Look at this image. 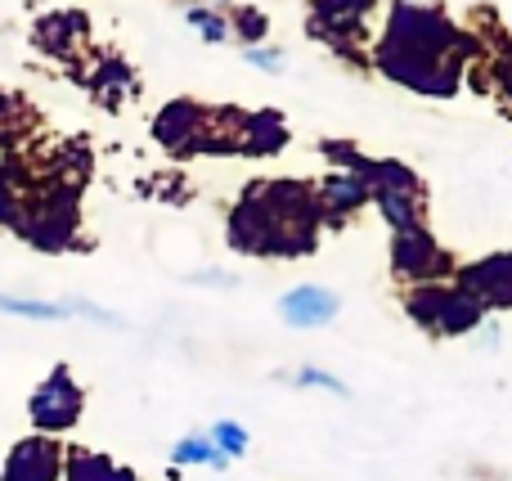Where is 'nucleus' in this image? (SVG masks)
I'll return each mask as SVG.
<instances>
[{"label":"nucleus","instance_id":"10","mask_svg":"<svg viewBox=\"0 0 512 481\" xmlns=\"http://www.w3.org/2000/svg\"><path fill=\"white\" fill-rule=\"evenodd\" d=\"M454 284L468 288L486 311H508L512 306V248L495 252L486 261H472V266H459L454 270Z\"/></svg>","mask_w":512,"mask_h":481},{"label":"nucleus","instance_id":"17","mask_svg":"<svg viewBox=\"0 0 512 481\" xmlns=\"http://www.w3.org/2000/svg\"><path fill=\"white\" fill-rule=\"evenodd\" d=\"M171 468H216V473H225L230 459L212 446L207 432H189V437H180L176 446H171Z\"/></svg>","mask_w":512,"mask_h":481},{"label":"nucleus","instance_id":"3","mask_svg":"<svg viewBox=\"0 0 512 481\" xmlns=\"http://www.w3.org/2000/svg\"><path fill=\"white\" fill-rule=\"evenodd\" d=\"M14 239H23L27 248L45 252V257L90 248V239L81 234V189L36 171L32 194H27L23 216H18V225H14Z\"/></svg>","mask_w":512,"mask_h":481},{"label":"nucleus","instance_id":"27","mask_svg":"<svg viewBox=\"0 0 512 481\" xmlns=\"http://www.w3.org/2000/svg\"><path fill=\"white\" fill-rule=\"evenodd\" d=\"M472 342H477V347H486V351H495V347H499V324L486 320L477 333H472Z\"/></svg>","mask_w":512,"mask_h":481},{"label":"nucleus","instance_id":"18","mask_svg":"<svg viewBox=\"0 0 512 481\" xmlns=\"http://www.w3.org/2000/svg\"><path fill=\"white\" fill-rule=\"evenodd\" d=\"M0 315H14V320H36V324H59L72 320V302H41V297H14L0 293Z\"/></svg>","mask_w":512,"mask_h":481},{"label":"nucleus","instance_id":"14","mask_svg":"<svg viewBox=\"0 0 512 481\" xmlns=\"http://www.w3.org/2000/svg\"><path fill=\"white\" fill-rule=\"evenodd\" d=\"M32 180H36V167L27 158H14V153L0 158V230L14 234L27 194H32Z\"/></svg>","mask_w":512,"mask_h":481},{"label":"nucleus","instance_id":"19","mask_svg":"<svg viewBox=\"0 0 512 481\" xmlns=\"http://www.w3.org/2000/svg\"><path fill=\"white\" fill-rule=\"evenodd\" d=\"M32 126H36V113L27 108V99L0 90V149H14V144H23Z\"/></svg>","mask_w":512,"mask_h":481},{"label":"nucleus","instance_id":"16","mask_svg":"<svg viewBox=\"0 0 512 481\" xmlns=\"http://www.w3.org/2000/svg\"><path fill=\"white\" fill-rule=\"evenodd\" d=\"M63 481H140V473L86 446L63 450Z\"/></svg>","mask_w":512,"mask_h":481},{"label":"nucleus","instance_id":"20","mask_svg":"<svg viewBox=\"0 0 512 481\" xmlns=\"http://www.w3.org/2000/svg\"><path fill=\"white\" fill-rule=\"evenodd\" d=\"M225 18H230V41H239L243 50H248V45H261L265 36H270V18H265L256 5H230Z\"/></svg>","mask_w":512,"mask_h":481},{"label":"nucleus","instance_id":"12","mask_svg":"<svg viewBox=\"0 0 512 481\" xmlns=\"http://www.w3.org/2000/svg\"><path fill=\"white\" fill-rule=\"evenodd\" d=\"M77 81L108 108V113H117L131 95H140V77H135V68L122 59V54H95V59L81 68Z\"/></svg>","mask_w":512,"mask_h":481},{"label":"nucleus","instance_id":"15","mask_svg":"<svg viewBox=\"0 0 512 481\" xmlns=\"http://www.w3.org/2000/svg\"><path fill=\"white\" fill-rule=\"evenodd\" d=\"M283 144H288V122H283V113H274V108H256V113H248L239 158H270V153H279Z\"/></svg>","mask_w":512,"mask_h":481},{"label":"nucleus","instance_id":"7","mask_svg":"<svg viewBox=\"0 0 512 481\" xmlns=\"http://www.w3.org/2000/svg\"><path fill=\"white\" fill-rule=\"evenodd\" d=\"M391 275L400 284H441V279L454 275L450 252L436 243V234L427 225H414V230H396L391 234Z\"/></svg>","mask_w":512,"mask_h":481},{"label":"nucleus","instance_id":"8","mask_svg":"<svg viewBox=\"0 0 512 481\" xmlns=\"http://www.w3.org/2000/svg\"><path fill=\"white\" fill-rule=\"evenodd\" d=\"M32 45L54 63H81V50L90 45V18L81 9H45L32 23Z\"/></svg>","mask_w":512,"mask_h":481},{"label":"nucleus","instance_id":"9","mask_svg":"<svg viewBox=\"0 0 512 481\" xmlns=\"http://www.w3.org/2000/svg\"><path fill=\"white\" fill-rule=\"evenodd\" d=\"M0 481H63V441L45 432L14 441L0 464Z\"/></svg>","mask_w":512,"mask_h":481},{"label":"nucleus","instance_id":"13","mask_svg":"<svg viewBox=\"0 0 512 481\" xmlns=\"http://www.w3.org/2000/svg\"><path fill=\"white\" fill-rule=\"evenodd\" d=\"M342 297L328 293L324 284H297L279 297V320L288 329H324L328 320H337Z\"/></svg>","mask_w":512,"mask_h":481},{"label":"nucleus","instance_id":"11","mask_svg":"<svg viewBox=\"0 0 512 481\" xmlns=\"http://www.w3.org/2000/svg\"><path fill=\"white\" fill-rule=\"evenodd\" d=\"M315 198H319V216H324V225H346L355 212H364V207L373 203V189L364 176H355V171H342L333 167L324 180L315 185Z\"/></svg>","mask_w":512,"mask_h":481},{"label":"nucleus","instance_id":"26","mask_svg":"<svg viewBox=\"0 0 512 481\" xmlns=\"http://www.w3.org/2000/svg\"><path fill=\"white\" fill-rule=\"evenodd\" d=\"M194 284H212V288H234L239 279L234 275H225V270H198V275H189Z\"/></svg>","mask_w":512,"mask_h":481},{"label":"nucleus","instance_id":"1","mask_svg":"<svg viewBox=\"0 0 512 481\" xmlns=\"http://www.w3.org/2000/svg\"><path fill=\"white\" fill-rule=\"evenodd\" d=\"M472 50L477 45L441 9L418 5V0H396L378 45H373V68L396 86L418 90V95L450 99L463 86Z\"/></svg>","mask_w":512,"mask_h":481},{"label":"nucleus","instance_id":"5","mask_svg":"<svg viewBox=\"0 0 512 481\" xmlns=\"http://www.w3.org/2000/svg\"><path fill=\"white\" fill-rule=\"evenodd\" d=\"M81 414H86V387L77 383L68 365H54L27 396V419L45 437H68L81 423Z\"/></svg>","mask_w":512,"mask_h":481},{"label":"nucleus","instance_id":"21","mask_svg":"<svg viewBox=\"0 0 512 481\" xmlns=\"http://www.w3.org/2000/svg\"><path fill=\"white\" fill-rule=\"evenodd\" d=\"M185 23L194 27V32L203 36L207 45H225V41H230V18H225V9L189 5V9H185Z\"/></svg>","mask_w":512,"mask_h":481},{"label":"nucleus","instance_id":"24","mask_svg":"<svg viewBox=\"0 0 512 481\" xmlns=\"http://www.w3.org/2000/svg\"><path fill=\"white\" fill-rule=\"evenodd\" d=\"M243 59H248L252 68H261V72H283V68H288L283 50H274V45H248V50H243Z\"/></svg>","mask_w":512,"mask_h":481},{"label":"nucleus","instance_id":"22","mask_svg":"<svg viewBox=\"0 0 512 481\" xmlns=\"http://www.w3.org/2000/svg\"><path fill=\"white\" fill-rule=\"evenodd\" d=\"M207 437H212V446L221 450L225 459H243V455H248V428H243V423H234V419H216Z\"/></svg>","mask_w":512,"mask_h":481},{"label":"nucleus","instance_id":"2","mask_svg":"<svg viewBox=\"0 0 512 481\" xmlns=\"http://www.w3.org/2000/svg\"><path fill=\"white\" fill-rule=\"evenodd\" d=\"M324 234L319 198L310 185L292 176H270L243 185L234 198L230 221H225V243L243 257H310Z\"/></svg>","mask_w":512,"mask_h":481},{"label":"nucleus","instance_id":"25","mask_svg":"<svg viewBox=\"0 0 512 481\" xmlns=\"http://www.w3.org/2000/svg\"><path fill=\"white\" fill-rule=\"evenodd\" d=\"M490 77H495V86H499V90H504V95L512 99V45H508V50H499L495 68H490Z\"/></svg>","mask_w":512,"mask_h":481},{"label":"nucleus","instance_id":"23","mask_svg":"<svg viewBox=\"0 0 512 481\" xmlns=\"http://www.w3.org/2000/svg\"><path fill=\"white\" fill-rule=\"evenodd\" d=\"M292 383L297 387H319V392H333V396H351V387H346L342 378L328 374V369H315V365H301L297 374H292Z\"/></svg>","mask_w":512,"mask_h":481},{"label":"nucleus","instance_id":"6","mask_svg":"<svg viewBox=\"0 0 512 481\" xmlns=\"http://www.w3.org/2000/svg\"><path fill=\"white\" fill-rule=\"evenodd\" d=\"M378 0H310V36L333 45L342 59L360 63L355 50L369 41V14Z\"/></svg>","mask_w":512,"mask_h":481},{"label":"nucleus","instance_id":"4","mask_svg":"<svg viewBox=\"0 0 512 481\" xmlns=\"http://www.w3.org/2000/svg\"><path fill=\"white\" fill-rule=\"evenodd\" d=\"M405 315L427 329L432 338H463V333H477L486 324V306L459 284H414L405 293Z\"/></svg>","mask_w":512,"mask_h":481}]
</instances>
